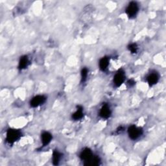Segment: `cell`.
<instances>
[{
    "label": "cell",
    "mask_w": 166,
    "mask_h": 166,
    "mask_svg": "<svg viewBox=\"0 0 166 166\" xmlns=\"http://www.w3.org/2000/svg\"><path fill=\"white\" fill-rule=\"evenodd\" d=\"M29 64V59L27 57L24 56L21 58L19 62V68L20 69H23L26 68L28 66Z\"/></svg>",
    "instance_id": "12"
},
{
    "label": "cell",
    "mask_w": 166,
    "mask_h": 166,
    "mask_svg": "<svg viewBox=\"0 0 166 166\" xmlns=\"http://www.w3.org/2000/svg\"><path fill=\"white\" fill-rule=\"evenodd\" d=\"M124 79H125L124 72L123 71L122 69H120L117 73H116V74L115 75V76L114 77V85L116 86H121L123 83Z\"/></svg>",
    "instance_id": "5"
},
{
    "label": "cell",
    "mask_w": 166,
    "mask_h": 166,
    "mask_svg": "<svg viewBox=\"0 0 166 166\" xmlns=\"http://www.w3.org/2000/svg\"><path fill=\"white\" fill-rule=\"evenodd\" d=\"M45 100H46V98H45V97L44 96V95H36V96L33 97L32 99V100L31 101V106L34 108L39 106L41 105H43Z\"/></svg>",
    "instance_id": "6"
},
{
    "label": "cell",
    "mask_w": 166,
    "mask_h": 166,
    "mask_svg": "<svg viewBox=\"0 0 166 166\" xmlns=\"http://www.w3.org/2000/svg\"><path fill=\"white\" fill-rule=\"evenodd\" d=\"M128 134L131 139L136 140L142 134V129L134 125H132L128 128Z\"/></svg>",
    "instance_id": "3"
},
{
    "label": "cell",
    "mask_w": 166,
    "mask_h": 166,
    "mask_svg": "<svg viewBox=\"0 0 166 166\" xmlns=\"http://www.w3.org/2000/svg\"><path fill=\"white\" fill-rule=\"evenodd\" d=\"M139 10V7L138 4H137L136 2H131L129 4H128V7L126 9V13L127 16L129 17L130 18H134V16L138 13Z\"/></svg>",
    "instance_id": "2"
},
{
    "label": "cell",
    "mask_w": 166,
    "mask_h": 166,
    "mask_svg": "<svg viewBox=\"0 0 166 166\" xmlns=\"http://www.w3.org/2000/svg\"><path fill=\"white\" fill-rule=\"evenodd\" d=\"M87 76H88V69L86 68H83L81 72V77H82V81L85 82L86 80Z\"/></svg>",
    "instance_id": "14"
},
{
    "label": "cell",
    "mask_w": 166,
    "mask_h": 166,
    "mask_svg": "<svg viewBox=\"0 0 166 166\" xmlns=\"http://www.w3.org/2000/svg\"><path fill=\"white\" fill-rule=\"evenodd\" d=\"M109 64V59L107 57H103L99 61V68L102 71H105Z\"/></svg>",
    "instance_id": "10"
},
{
    "label": "cell",
    "mask_w": 166,
    "mask_h": 166,
    "mask_svg": "<svg viewBox=\"0 0 166 166\" xmlns=\"http://www.w3.org/2000/svg\"><path fill=\"white\" fill-rule=\"evenodd\" d=\"M129 82V83H128V85H129L130 86H133L135 84V82L133 80H131V81H129V82Z\"/></svg>",
    "instance_id": "16"
},
{
    "label": "cell",
    "mask_w": 166,
    "mask_h": 166,
    "mask_svg": "<svg viewBox=\"0 0 166 166\" xmlns=\"http://www.w3.org/2000/svg\"><path fill=\"white\" fill-rule=\"evenodd\" d=\"M21 137V132L16 129H9L7 132L6 140L8 143H13L20 139Z\"/></svg>",
    "instance_id": "1"
},
{
    "label": "cell",
    "mask_w": 166,
    "mask_h": 166,
    "mask_svg": "<svg viewBox=\"0 0 166 166\" xmlns=\"http://www.w3.org/2000/svg\"><path fill=\"white\" fill-rule=\"evenodd\" d=\"M83 117V110H82V107L81 106H78L77 107V111L75 112L73 115L72 118L74 120H79Z\"/></svg>",
    "instance_id": "11"
},
{
    "label": "cell",
    "mask_w": 166,
    "mask_h": 166,
    "mask_svg": "<svg viewBox=\"0 0 166 166\" xmlns=\"http://www.w3.org/2000/svg\"><path fill=\"white\" fill-rule=\"evenodd\" d=\"M93 157H94L93 153H92V151H91L90 149L88 148L85 149L84 150L81 152V155H80L81 159L83 161H85L86 162L85 165L88 164L89 161L92 159Z\"/></svg>",
    "instance_id": "4"
},
{
    "label": "cell",
    "mask_w": 166,
    "mask_h": 166,
    "mask_svg": "<svg viewBox=\"0 0 166 166\" xmlns=\"http://www.w3.org/2000/svg\"><path fill=\"white\" fill-rule=\"evenodd\" d=\"M128 49L132 53H136L138 50V47H137V45L136 44H131L128 46Z\"/></svg>",
    "instance_id": "15"
},
{
    "label": "cell",
    "mask_w": 166,
    "mask_h": 166,
    "mask_svg": "<svg viewBox=\"0 0 166 166\" xmlns=\"http://www.w3.org/2000/svg\"><path fill=\"white\" fill-rule=\"evenodd\" d=\"M159 80V76L157 73H151L147 77V82L150 86H152L158 82Z\"/></svg>",
    "instance_id": "9"
},
{
    "label": "cell",
    "mask_w": 166,
    "mask_h": 166,
    "mask_svg": "<svg viewBox=\"0 0 166 166\" xmlns=\"http://www.w3.org/2000/svg\"><path fill=\"white\" fill-rule=\"evenodd\" d=\"M52 140V136L50 133H49L48 132H44L42 134V142L44 146L48 145L51 142Z\"/></svg>",
    "instance_id": "8"
},
{
    "label": "cell",
    "mask_w": 166,
    "mask_h": 166,
    "mask_svg": "<svg viewBox=\"0 0 166 166\" xmlns=\"http://www.w3.org/2000/svg\"><path fill=\"white\" fill-rule=\"evenodd\" d=\"M60 153L55 151L53 153V163L54 165H58L60 161Z\"/></svg>",
    "instance_id": "13"
},
{
    "label": "cell",
    "mask_w": 166,
    "mask_h": 166,
    "mask_svg": "<svg viewBox=\"0 0 166 166\" xmlns=\"http://www.w3.org/2000/svg\"><path fill=\"white\" fill-rule=\"evenodd\" d=\"M100 116L103 118L107 119L109 118L110 115H111V110L109 106L107 105V104H105L103 105L102 108L100 110Z\"/></svg>",
    "instance_id": "7"
}]
</instances>
